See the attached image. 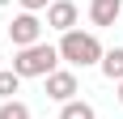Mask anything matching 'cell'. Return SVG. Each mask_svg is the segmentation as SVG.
Here are the masks:
<instances>
[{
	"instance_id": "obj_1",
	"label": "cell",
	"mask_w": 123,
	"mask_h": 119,
	"mask_svg": "<svg viewBox=\"0 0 123 119\" xmlns=\"http://www.w3.org/2000/svg\"><path fill=\"white\" fill-rule=\"evenodd\" d=\"M60 60L64 64H72V68H93V64H102V43L93 30H68V34H60Z\"/></svg>"
},
{
	"instance_id": "obj_2",
	"label": "cell",
	"mask_w": 123,
	"mask_h": 119,
	"mask_svg": "<svg viewBox=\"0 0 123 119\" xmlns=\"http://www.w3.org/2000/svg\"><path fill=\"white\" fill-rule=\"evenodd\" d=\"M60 68V47H51V43H34V47H17L13 55V72L17 77H51V72Z\"/></svg>"
},
{
	"instance_id": "obj_3",
	"label": "cell",
	"mask_w": 123,
	"mask_h": 119,
	"mask_svg": "<svg viewBox=\"0 0 123 119\" xmlns=\"http://www.w3.org/2000/svg\"><path fill=\"white\" fill-rule=\"evenodd\" d=\"M43 26L47 21H38V13H17V17L9 21L13 47H34V43H43Z\"/></svg>"
},
{
	"instance_id": "obj_4",
	"label": "cell",
	"mask_w": 123,
	"mask_h": 119,
	"mask_svg": "<svg viewBox=\"0 0 123 119\" xmlns=\"http://www.w3.org/2000/svg\"><path fill=\"white\" fill-rule=\"evenodd\" d=\"M43 81H47V98H51V102H60V106H64V102H72L76 89H81V81H76L72 68H55L51 77H43Z\"/></svg>"
},
{
	"instance_id": "obj_5",
	"label": "cell",
	"mask_w": 123,
	"mask_h": 119,
	"mask_svg": "<svg viewBox=\"0 0 123 119\" xmlns=\"http://www.w3.org/2000/svg\"><path fill=\"white\" fill-rule=\"evenodd\" d=\"M76 4L72 0H51L47 4V26L51 30H60V34H68V30H76Z\"/></svg>"
},
{
	"instance_id": "obj_6",
	"label": "cell",
	"mask_w": 123,
	"mask_h": 119,
	"mask_svg": "<svg viewBox=\"0 0 123 119\" xmlns=\"http://www.w3.org/2000/svg\"><path fill=\"white\" fill-rule=\"evenodd\" d=\"M123 17V0H89V21L93 26H115Z\"/></svg>"
},
{
	"instance_id": "obj_7",
	"label": "cell",
	"mask_w": 123,
	"mask_h": 119,
	"mask_svg": "<svg viewBox=\"0 0 123 119\" xmlns=\"http://www.w3.org/2000/svg\"><path fill=\"white\" fill-rule=\"evenodd\" d=\"M102 77L106 81H123V47H111V51H102Z\"/></svg>"
},
{
	"instance_id": "obj_8",
	"label": "cell",
	"mask_w": 123,
	"mask_h": 119,
	"mask_svg": "<svg viewBox=\"0 0 123 119\" xmlns=\"http://www.w3.org/2000/svg\"><path fill=\"white\" fill-rule=\"evenodd\" d=\"M60 119H98V111L89 106V102H81V98H72V102L60 106Z\"/></svg>"
},
{
	"instance_id": "obj_9",
	"label": "cell",
	"mask_w": 123,
	"mask_h": 119,
	"mask_svg": "<svg viewBox=\"0 0 123 119\" xmlns=\"http://www.w3.org/2000/svg\"><path fill=\"white\" fill-rule=\"evenodd\" d=\"M0 119H30V106L21 98H4L0 102Z\"/></svg>"
},
{
	"instance_id": "obj_10",
	"label": "cell",
	"mask_w": 123,
	"mask_h": 119,
	"mask_svg": "<svg viewBox=\"0 0 123 119\" xmlns=\"http://www.w3.org/2000/svg\"><path fill=\"white\" fill-rule=\"evenodd\" d=\"M17 89H21V77H17L13 68H0V102H4V98H13Z\"/></svg>"
},
{
	"instance_id": "obj_11",
	"label": "cell",
	"mask_w": 123,
	"mask_h": 119,
	"mask_svg": "<svg viewBox=\"0 0 123 119\" xmlns=\"http://www.w3.org/2000/svg\"><path fill=\"white\" fill-rule=\"evenodd\" d=\"M17 4H21V13H43L51 0H17Z\"/></svg>"
},
{
	"instance_id": "obj_12",
	"label": "cell",
	"mask_w": 123,
	"mask_h": 119,
	"mask_svg": "<svg viewBox=\"0 0 123 119\" xmlns=\"http://www.w3.org/2000/svg\"><path fill=\"white\" fill-rule=\"evenodd\" d=\"M119 102H123V81H119Z\"/></svg>"
},
{
	"instance_id": "obj_13",
	"label": "cell",
	"mask_w": 123,
	"mask_h": 119,
	"mask_svg": "<svg viewBox=\"0 0 123 119\" xmlns=\"http://www.w3.org/2000/svg\"><path fill=\"white\" fill-rule=\"evenodd\" d=\"M4 4H13V0H0V9H4Z\"/></svg>"
}]
</instances>
